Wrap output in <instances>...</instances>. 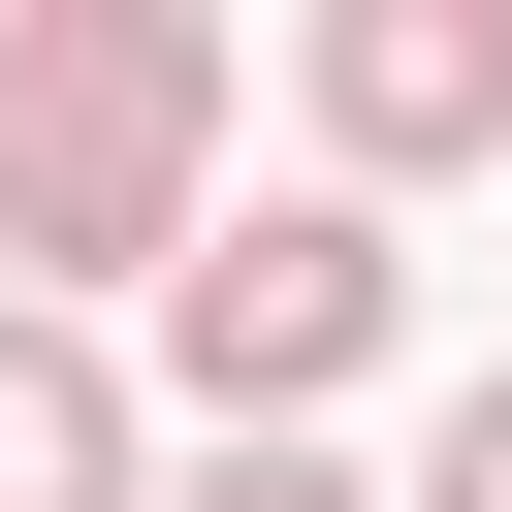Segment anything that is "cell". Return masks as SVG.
I'll list each match as a JSON object with an SVG mask.
<instances>
[{"label": "cell", "mask_w": 512, "mask_h": 512, "mask_svg": "<svg viewBox=\"0 0 512 512\" xmlns=\"http://www.w3.org/2000/svg\"><path fill=\"white\" fill-rule=\"evenodd\" d=\"M0 512H160L128 352H96V320H32V288H0Z\"/></svg>", "instance_id": "cell-4"}, {"label": "cell", "mask_w": 512, "mask_h": 512, "mask_svg": "<svg viewBox=\"0 0 512 512\" xmlns=\"http://www.w3.org/2000/svg\"><path fill=\"white\" fill-rule=\"evenodd\" d=\"M384 192H256V224H192V288H160V384L224 416V448H320V384L384 352Z\"/></svg>", "instance_id": "cell-2"}, {"label": "cell", "mask_w": 512, "mask_h": 512, "mask_svg": "<svg viewBox=\"0 0 512 512\" xmlns=\"http://www.w3.org/2000/svg\"><path fill=\"white\" fill-rule=\"evenodd\" d=\"M192 128H224V32L192 0H32L0 32V288L64 320V288H192Z\"/></svg>", "instance_id": "cell-1"}, {"label": "cell", "mask_w": 512, "mask_h": 512, "mask_svg": "<svg viewBox=\"0 0 512 512\" xmlns=\"http://www.w3.org/2000/svg\"><path fill=\"white\" fill-rule=\"evenodd\" d=\"M416 512H512V352L448 384V448H416Z\"/></svg>", "instance_id": "cell-6"}, {"label": "cell", "mask_w": 512, "mask_h": 512, "mask_svg": "<svg viewBox=\"0 0 512 512\" xmlns=\"http://www.w3.org/2000/svg\"><path fill=\"white\" fill-rule=\"evenodd\" d=\"M320 128H352V192L512 160V0H320Z\"/></svg>", "instance_id": "cell-3"}, {"label": "cell", "mask_w": 512, "mask_h": 512, "mask_svg": "<svg viewBox=\"0 0 512 512\" xmlns=\"http://www.w3.org/2000/svg\"><path fill=\"white\" fill-rule=\"evenodd\" d=\"M160 512H416V480H352V448H192Z\"/></svg>", "instance_id": "cell-5"}]
</instances>
